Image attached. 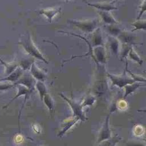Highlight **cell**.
<instances>
[{
	"label": "cell",
	"mask_w": 146,
	"mask_h": 146,
	"mask_svg": "<svg viewBox=\"0 0 146 146\" xmlns=\"http://www.w3.org/2000/svg\"><path fill=\"white\" fill-rule=\"evenodd\" d=\"M67 22L85 33H92L99 27V19L97 18L84 19H67Z\"/></svg>",
	"instance_id": "cell-1"
},
{
	"label": "cell",
	"mask_w": 146,
	"mask_h": 146,
	"mask_svg": "<svg viewBox=\"0 0 146 146\" xmlns=\"http://www.w3.org/2000/svg\"><path fill=\"white\" fill-rule=\"evenodd\" d=\"M18 43L21 45L26 52L30 55L33 58L42 60L46 64L48 63V61L34 43L31 35L29 33L27 34L26 38L21 39Z\"/></svg>",
	"instance_id": "cell-2"
},
{
	"label": "cell",
	"mask_w": 146,
	"mask_h": 146,
	"mask_svg": "<svg viewBox=\"0 0 146 146\" xmlns=\"http://www.w3.org/2000/svg\"><path fill=\"white\" fill-rule=\"evenodd\" d=\"M107 76L112 82V84L113 86H117L120 88H123L127 84H131L135 82L129 75H127L126 74L125 70H124V72L120 75L112 74L107 72Z\"/></svg>",
	"instance_id": "cell-3"
},
{
	"label": "cell",
	"mask_w": 146,
	"mask_h": 146,
	"mask_svg": "<svg viewBox=\"0 0 146 146\" xmlns=\"http://www.w3.org/2000/svg\"><path fill=\"white\" fill-rule=\"evenodd\" d=\"M59 95L71 107L73 112V117H76L81 121H85L87 119L83 112V107L81 105V103H78L73 99H69L62 93H59Z\"/></svg>",
	"instance_id": "cell-4"
},
{
	"label": "cell",
	"mask_w": 146,
	"mask_h": 146,
	"mask_svg": "<svg viewBox=\"0 0 146 146\" xmlns=\"http://www.w3.org/2000/svg\"><path fill=\"white\" fill-rule=\"evenodd\" d=\"M94 60L97 65L98 68L100 66L104 65L107 61V50L104 45L94 47L92 48Z\"/></svg>",
	"instance_id": "cell-5"
},
{
	"label": "cell",
	"mask_w": 146,
	"mask_h": 146,
	"mask_svg": "<svg viewBox=\"0 0 146 146\" xmlns=\"http://www.w3.org/2000/svg\"><path fill=\"white\" fill-rule=\"evenodd\" d=\"M36 80L33 77L30 71H25L21 78L14 83V86L17 84H22L30 90L33 91L35 90V85Z\"/></svg>",
	"instance_id": "cell-6"
},
{
	"label": "cell",
	"mask_w": 146,
	"mask_h": 146,
	"mask_svg": "<svg viewBox=\"0 0 146 146\" xmlns=\"http://www.w3.org/2000/svg\"><path fill=\"white\" fill-rule=\"evenodd\" d=\"M15 86H16V87H17V90H18L16 95H15L12 99H11L10 101L9 102V103H8L7 104H6L5 106H4V107H3V108H5L7 107L11 104V103L12 102H13L14 100H15L16 99H17L18 97H19V96H22V95H24V96H25L24 102H23V104H22V107H21V110H20V111H19V117H18V118L19 119V118H20V116H21V111H22V108H23V106H24V105H25V104L26 100H27V99L29 98L30 95L33 92V91H31V90H29V88H27L26 87H25V86H23V85H22V84H17V85H15Z\"/></svg>",
	"instance_id": "cell-7"
},
{
	"label": "cell",
	"mask_w": 146,
	"mask_h": 146,
	"mask_svg": "<svg viewBox=\"0 0 146 146\" xmlns=\"http://www.w3.org/2000/svg\"><path fill=\"white\" fill-rule=\"evenodd\" d=\"M109 119L110 115H107L99 132L98 138L97 140V144L100 143L102 141L109 139L112 137L111 131L110 130L109 125Z\"/></svg>",
	"instance_id": "cell-8"
},
{
	"label": "cell",
	"mask_w": 146,
	"mask_h": 146,
	"mask_svg": "<svg viewBox=\"0 0 146 146\" xmlns=\"http://www.w3.org/2000/svg\"><path fill=\"white\" fill-rule=\"evenodd\" d=\"M116 0L112 1H104L96 3H87V5L90 7L95 8L98 10L110 11L112 10H117V8L115 5Z\"/></svg>",
	"instance_id": "cell-9"
},
{
	"label": "cell",
	"mask_w": 146,
	"mask_h": 146,
	"mask_svg": "<svg viewBox=\"0 0 146 146\" xmlns=\"http://www.w3.org/2000/svg\"><path fill=\"white\" fill-rule=\"evenodd\" d=\"M62 11V7L60 6L57 7H50L40 9L38 10L39 14L43 15L47 18L49 23H51L52 19Z\"/></svg>",
	"instance_id": "cell-10"
},
{
	"label": "cell",
	"mask_w": 146,
	"mask_h": 146,
	"mask_svg": "<svg viewBox=\"0 0 146 146\" xmlns=\"http://www.w3.org/2000/svg\"><path fill=\"white\" fill-rule=\"evenodd\" d=\"M88 40L92 47L100 45H104L102 29L99 27L96 28L92 33H91L90 40L88 39Z\"/></svg>",
	"instance_id": "cell-11"
},
{
	"label": "cell",
	"mask_w": 146,
	"mask_h": 146,
	"mask_svg": "<svg viewBox=\"0 0 146 146\" xmlns=\"http://www.w3.org/2000/svg\"><path fill=\"white\" fill-rule=\"evenodd\" d=\"M107 48L112 55L118 56L121 43L117 37L109 35L107 38Z\"/></svg>",
	"instance_id": "cell-12"
},
{
	"label": "cell",
	"mask_w": 146,
	"mask_h": 146,
	"mask_svg": "<svg viewBox=\"0 0 146 146\" xmlns=\"http://www.w3.org/2000/svg\"><path fill=\"white\" fill-rule=\"evenodd\" d=\"M107 82L104 79V77H102L100 79H98L96 81L95 84L93 86L92 91L93 95L96 96H100L104 94L107 89Z\"/></svg>",
	"instance_id": "cell-13"
},
{
	"label": "cell",
	"mask_w": 146,
	"mask_h": 146,
	"mask_svg": "<svg viewBox=\"0 0 146 146\" xmlns=\"http://www.w3.org/2000/svg\"><path fill=\"white\" fill-rule=\"evenodd\" d=\"M79 120V119L78 118L73 116L64 120L61 124L60 130L59 131L57 135L58 137H62L66 133V132L68 130H69L72 126H74Z\"/></svg>",
	"instance_id": "cell-14"
},
{
	"label": "cell",
	"mask_w": 146,
	"mask_h": 146,
	"mask_svg": "<svg viewBox=\"0 0 146 146\" xmlns=\"http://www.w3.org/2000/svg\"><path fill=\"white\" fill-rule=\"evenodd\" d=\"M132 33L133 32L132 31L123 30L117 38L121 43H127L132 45L133 44H137L135 42L136 36L133 34H132Z\"/></svg>",
	"instance_id": "cell-15"
},
{
	"label": "cell",
	"mask_w": 146,
	"mask_h": 146,
	"mask_svg": "<svg viewBox=\"0 0 146 146\" xmlns=\"http://www.w3.org/2000/svg\"><path fill=\"white\" fill-rule=\"evenodd\" d=\"M30 72L33 76V77L36 80H39L44 82L47 77V75L46 72L40 68L34 62L31 64L30 68Z\"/></svg>",
	"instance_id": "cell-16"
},
{
	"label": "cell",
	"mask_w": 146,
	"mask_h": 146,
	"mask_svg": "<svg viewBox=\"0 0 146 146\" xmlns=\"http://www.w3.org/2000/svg\"><path fill=\"white\" fill-rule=\"evenodd\" d=\"M24 70L19 66H18L14 71H13L9 75L6 76L4 78H2L0 80V82L2 81H9L15 83L22 75L24 72Z\"/></svg>",
	"instance_id": "cell-17"
},
{
	"label": "cell",
	"mask_w": 146,
	"mask_h": 146,
	"mask_svg": "<svg viewBox=\"0 0 146 146\" xmlns=\"http://www.w3.org/2000/svg\"><path fill=\"white\" fill-rule=\"evenodd\" d=\"M98 13L102 21L107 25L119 23L118 21H117V20L113 17L110 11L98 10Z\"/></svg>",
	"instance_id": "cell-18"
},
{
	"label": "cell",
	"mask_w": 146,
	"mask_h": 146,
	"mask_svg": "<svg viewBox=\"0 0 146 146\" xmlns=\"http://www.w3.org/2000/svg\"><path fill=\"white\" fill-rule=\"evenodd\" d=\"M117 24H111L106 25L104 26V28L106 32L110 34V35L117 37L123 29H122Z\"/></svg>",
	"instance_id": "cell-19"
},
{
	"label": "cell",
	"mask_w": 146,
	"mask_h": 146,
	"mask_svg": "<svg viewBox=\"0 0 146 146\" xmlns=\"http://www.w3.org/2000/svg\"><path fill=\"white\" fill-rule=\"evenodd\" d=\"M141 86H142L141 83L137 82H135L131 84H127L126 86H125L123 87L125 90V93H124L123 98H125L127 96H128L129 95L134 92L137 88H139Z\"/></svg>",
	"instance_id": "cell-20"
},
{
	"label": "cell",
	"mask_w": 146,
	"mask_h": 146,
	"mask_svg": "<svg viewBox=\"0 0 146 146\" xmlns=\"http://www.w3.org/2000/svg\"><path fill=\"white\" fill-rule=\"evenodd\" d=\"M42 101L44 102V104L48 108L50 113L51 115H52L54 111V102L50 94L47 92L46 94H45L43 98Z\"/></svg>",
	"instance_id": "cell-21"
},
{
	"label": "cell",
	"mask_w": 146,
	"mask_h": 146,
	"mask_svg": "<svg viewBox=\"0 0 146 146\" xmlns=\"http://www.w3.org/2000/svg\"><path fill=\"white\" fill-rule=\"evenodd\" d=\"M35 88H36L38 91L40 99L41 101H42L43 96L47 93V89L44 82L36 80L35 85Z\"/></svg>",
	"instance_id": "cell-22"
},
{
	"label": "cell",
	"mask_w": 146,
	"mask_h": 146,
	"mask_svg": "<svg viewBox=\"0 0 146 146\" xmlns=\"http://www.w3.org/2000/svg\"><path fill=\"white\" fill-rule=\"evenodd\" d=\"M0 62L2 64H3V66L5 68V74H6V75H7V76L9 75L10 74H11L13 71H14L19 66L18 62H13L12 63H7L1 58H0Z\"/></svg>",
	"instance_id": "cell-23"
},
{
	"label": "cell",
	"mask_w": 146,
	"mask_h": 146,
	"mask_svg": "<svg viewBox=\"0 0 146 146\" xmlns=\"http://www.w3.org/2000/svg\"><path fill=\"white\" fill-rule=\"evenodd\" d=\"M121 139L117 135L111 137L110 139L101 141L98 143L97 146H115Z\"/></svg>",
	"instance_id": "cell-24"
},
{
	"label": "cell",
	"mask_w": 146,
	"mask_h": 146,
	"mask_svg": "<svg viewBox=\"0 0 146 146\" xmlns=\"http://www.w3.org/2000/svg\"><path fill=\"white\" fill-rule=\"evenodd\" d=\"M132 46H133V45L132 44L121 43L119 55L120 56V58L121 60H123L127 56Z\"/></svg>",
	"instance_id": "cell-25"
},
{
	"label": "cell",
	"mask_w": 146,
	"mask_h": 146,
	"mask_svg": "<svg viewBox=\"0 0 146 146\" xmlns=\"http://www.w3.org/2000/svg\"><path fill=\"white\" fill-rule=\"evenodd\" d=\"M128 57L132 60L135 61L137 63H138L139 65H141L143 63V60L140 58V55L137 54V52L135 51V50L133 48V46L131 48L128 55Z\"/></svg>",
	"instance_id": "cell-26"
},
{
	"label": "cell",
	"mask_w": 146,
	"mask_h": 146,
	"mask_svg": "<svg viewBox=\"0 0 146 146\" xmlns=\"http://www.w3.org/2000/svg\"><path fill=\"white\" fill-rule=\"evenodd\" d=\"M131 25L132 26L134 27V29L131 31L132 32H134L139 30H143L144 31H145L146 23L145 19H136L134 22L132 23Z\"/></svg>",
	"instance_id": "cell-27"
},
{
	"label": "cell",
	"mask_w": 146,
	"mask_h": 146,
	"mask_svg": "<svg viewBox=\"0 0 146 146\" xmlns=\"http://www.w3.org/2000/svg\"><path fill=\"white\" fill-rule=\"evenodd\" d=\"M34 62V58H29L22 59L19 62V63H18V64L19 66L21 67L24 71H28L29 70H30L31 64Z\"/></svg>",
	"instance_id": "cell-28"
},
{
	"label": "cell",
	"mask_w": 146,
	"mask_h": 146,
	"mask_svg": "<svg viewBox=\"0 0 146 146\" xmlns=\"http://www.w3.org/2000/svg\"><path fill=\"white\" fill-rule=\"evenodd\" d=\"M95 101L96 96H94L93 94H89L84 97L83 102L81 103V105L83 108L86 106H91L94 104Z\"/></svg>",
	"instance_id": "cell-29"
},
{
	"label": "cell",
	"mask_w": 146,
	"mask_h": 146,
	"mask_svg": "<svg viewBox=\"0 0 146 146\" xmlns=\"http://www.w3.org/2000/svg\"><path fill=\"white\" fill-rule=\"evenodd\" d=\"M128 67V64H127V62H126L125 63V71L127 72L129 74V75L131 77V78L135 81V82H140V83H145V78L144 77H143L141 75H136L135 74L133 73H132L130 70H129L127 68Z\"/></svg>",
	"instance_id": "cell-30"
},
{
	"label": "cell",
	"mask_w": 146,
	"mask_h": 146,
	"mask_svg": "<svg viewBox=\"0 0 146 146\" xmlns=\"http://www.w3.org/2000/svg\"><path fill=\"white\" fill-rule=\"evenodd\" d=\"M140 8V11H139V14L138 15V17H137L136 19H140L141 16L143 15V14L145 13V10H146V5H145V0H143V1L141 2L140 5L139 6Z\"/></svg>",
	"instance_id": "cell-31"
},
{
	"label": "cell",
	"mask_w": 146,
	"mask_h": 146,
	"mask_svg": "<svg viewBox=\"0 0 146 146\" xmlns=\"http://www.w3.org/2000/svg\"><path fill=\"white\" fill-rule=\"evenodd\" d=\"M14 86V83L11 84L10 83H2L0 82V91H5L9 90Z\"/></svg>",
	"instance_id": "cell-32"
},
{
	"label": "cell",
	"mask_w": 146,
	"mask_h": 146,
	"mask_svg": "<svg viewBox=\"0 0 146 146\" xmlns=\"http://www.w3.org/2000/svg\"><path fill=\"white\" fill-rule=\"evenodd\" d=\"M127 146H145V144L140 142H129L127 144Z\"/></svg>",
	"instance_id": "cell-33"
},
{
	"label": "cell",
	"mask_w": 146,
	"mask_h": 146,
	"mask_svg": "<svg viewBox=\"0 0 146 146\" xmlns=\"http://www.w3.org/2000/svg\"><path fill=\"white\" fill-rule=\"evenodd\" d=\"M82 1H83V2H86V3H87V1H86V0H82Z\"/></svg>",
	"instance_id": "cell-34"
},
{
	"label": "cell",
	"mask_w": 146,
	"mask_h": 146,
	"mask_svg": "<svg viewBox=\"0 0 146 146\" xmlns=\"http://www.w3.org/2000/svg\"><path fill=\"white\" fill-rule=\"evenodd\" d=\"M64 1H65L67 2V1H70V0H64Z\"/></svg>",
	"instance_id": "cell-35"
},
{
	"label": "cell",
	"mask_w": 146,
	"mask_h": 146,
	"mask_svg": "<svg viewBox=\"0 0 146 146\" xmlns=\"http://www.w3.org/2000/svg\"><path fill=\"white\" fill-rule=\"evenodd\" d=\"M115 146H116V145H115Z\"/></svg>",
	"instance_id": "cell-36"
}]
</instances>
